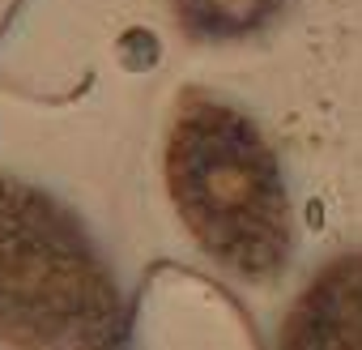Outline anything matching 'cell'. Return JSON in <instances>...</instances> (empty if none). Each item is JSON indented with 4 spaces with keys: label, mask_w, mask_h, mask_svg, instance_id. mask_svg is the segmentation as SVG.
I'll use <instances>...</instances> for the list:
<instances>
[{
    "label": "cell",
    "mask_w": 362,
    "mask_h": 350,
    "mask_svg": "<svg viewBox=\"0 0 362 350\" xmlns=\"http://www.w3.org/2000/svg\"><path fill=\"white\" fill-rule=\"evenodd\" d=\"M170 201L192 239L235 278L269 282L286 269L294 222L277 158L260 128L205 94H184L166 141Z\"/></svg>",
    "instance_id": "obj_1"
},
{
    "label": "cell",
    "mask_w": 362,
    "mask_h": 350,
    "mask_svg": "<svg viewBox=\"0 0 362 350\" xmlns=\"http://www.w3.org/2000/svg\"><path fill=\"white\" fill-rule=\"evenodd\" d=\"M124 303L81 222L0 175V341L13 350H111Z\"/></svg>",
    "instance_id": "obj_2"
},
{
    "label": "cell",
    "mask_w": 362,
    "mask_h": 350,
    "mask_svg": "<svg viewBox=\"0 0 362 350\" xmlns=\"http://www.w3.org/2000/svg\"><path fill=\"white\" fill-rule=\"evenodd\" d=\"M277 350H362V252L328 261L294 299Z\"/></svg>",
    "instance_id": "obj_3"
},
{
    "label": "cell",
    "mask_w": 362,
    "mask_h": 350,
    "mask_svg": "<svg viewBox=\"0 0 362 350\" xmlns=\"http://www.w3.org/2000/svg\"><path fill=\"white\" fill-rule=\"evenodd\" d=\"M281 9L286 0H175L179 26L192 39H209V43L247 39L264 30Z\"/></svg>",
    "instance_id": "obj_4"
}]
</instances>
